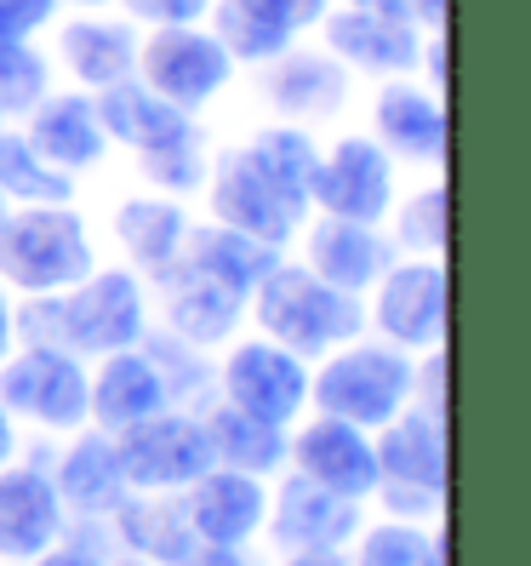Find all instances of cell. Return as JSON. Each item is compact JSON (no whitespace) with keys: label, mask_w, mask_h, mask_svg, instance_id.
<instances>
[{"label":"cell","mask_w":531,"mask_h":566,"mask_svg":"<svg viewBox=\"0 0 531 566\" xmlns=\"http://www.w3.org/2000/svg\"><path fill=\"white\" fill-rule=\"evenodd\" d=\"M149 326V297L144 275L131 270H92L70 292H29L12 310V338L70 349L81 360L131 349Z\"/></svg>","instance_id":"1"},{"label":"cell","mask_w":531,"mask_h":566,"mask_svg":"<svg viewBox=\"0 0 531 566\" xmlns=\"http://www.w3.org/2000/svg\"><path fill=\"white\" fill-rule=\"evenodd\" d=\"M246 310L257 315L263 338H275L280 349L304 355V360H320L367 332V304L354 292L326 286L309 263H286V258L252 286Z\"/></svg>","instance_id":"2"},{"label":"cell","mask_w":531,"mask_h":566,"mask_svg":"<svg viewBox=\"0 0 531 566\" xmlns=\"http://www.w3.org/2000/svg\"><path fill=\"white\" fill-rule=\"evenodd\" d=\"M412 384H417V360L406 349L354 338L320 355V366L309 373V407L378 436L394 412L412 407Z\"/></svg>","instance_id":"3"},{"label":"cell","mask_w":531,"mask_h":566,"mask_svg":"<svg viewBox=\"0 0 531 566\" xmlns=\"http://www.w3.org/2000/svg\"><path fill=\"white\" fill-rule=\"evenodd\" d=\"M97 270V252L86 235V218L57 207H12L0 223V286L12 292H70Z\"/></svg>","instance_id":"4"},{"label":"cell","mask_w":531,"mask_h":566,"mask_svg":"<svg viewBox=\"0 0 531 566\" xmlns=\"http://www.w3.org/2000/svg\"><path fill=\"white\" fill-rule=\"evenodd\" d=\"M0 407L12 418L52 429V436H75L92 423V395H86V360L70 349L23 344L0 360Z\"/></svg>","instance_id":"5"},{"label":"cell","mask_w":531,"mask_h":566,"mask_svg":"<svg viewBox=\"0 0 531 566\" xmlns=\"http://www.w3.org/2000/svg\"><path fill=\"white\" fill-rule=\"evenodd\" d=\"M115 458L131 492H183L212 470V436L201 412L166 407L115 436Z\"/></svg>","instance_id":"6"},{"label":"cell","mask_w":531,"mask_h":566,"mask_svg":"<svg viewBox=\"0 0 531 566\" xmlns=\"http://www.w3.org/2000/svg\"><path fill=\"white\" fill-rule=\"evenodd\" d=\"M138 81L166 104H178L183 115H194L235 81V57L201 23H166L149 41H138Z\"/></svg>","instance_id":"7"},{"label":"cell","mask_w":531,"mask_h":566,"mask_svg":"<svg viewBox=\"0 0 531 566\" xmlns=\"http://www.w3.org/2000/svg\"><path fill=\"white\" fill-rule=\"evenodd\" d=\"M217 395L275 429H291L309 407V360L280 349L275 338H246L223 355L217 366Z\"/></svg>","instance_id":"8"},{"label":"cell","mask_w":531,"mask_h":566,"mask_svg":"<svg viewBox=\"0 0 531 566\" xmlns=\"http://www.w3.org/2000/svg\"><path fill=\"white\" fill-rule=\"evenodd\" d=\"M367 326L383 332V344L394 349H440L446 344V263L440 258H412L389 263L372 286Z\"/></svg>","instance_id":"9"},{"label":"cell","mask_w":531,"mask_h":566,"mask_svg":"<svg viewBox=\"0 0 531 566\" xmlns=\"http://www.w3.org/2000/svg\"><path fill=\"white\" fill-rule=\"evenodd\" d=\"M309 201L326 218L383 223L394 212V160H389V149L378 138H338L331 149H320Z\"/></svg>","instance_id":"10"},{"label":"cell","mask_w":531,"mask_h":566,"mask_svg":"<svg viewBox=\"0 0 531 566\" xmlns=\"http://www.w3.org/2000/svg\"><path fill=\"white\" fill-rule=\"evenodd\" d=\"M206 201H212V223H229L241 235H257L269 247H286L297 229H304V212H297L286 195L257 172V160L241 149H223L212 166H206Z\"/></svg>","instance_id":"11"},{"label":"cell","mask_w":531,"mask_h":566,"mask_svg":"<svg viewBox=\"0 0 531 566\" xmlns=\"http://www.w3.org/2000/svg\"><path fill=\"white\" fill-rule=\"evenodd\" d=\"M286 458L297 463V475H309L315 486L338 497H354V504H367L378 492V447L367 429H354L343 418L315 412L297 436H286Z\"/></svg>","instance_id":"12"},{"label":"cell","mask_w":531,"mask_h":566,"mask_svg":"<svg viewBox=\"0 0 531 566\" xmlns=\"http://www.w3.org/2000/svg\"><path fill=\"white\" fill-rule=\"evenodd\" d=\"M360 526H367V521H360V504H354V497L326 492V486H315L309 475L280 481V492L269 497V521H263V532H269V538H275L286 555L349 549Z\"/></svg>","instance_id":"13"},{"label":"cell","mask_w":531,"mask_h":566,"mask_svg":"<svg viewBox=\"0 0 531 566\" xmlns=\"http://www.w3.org/2000/svg\"><path fill=\"white\" fill-rule=\"evenodd\" d=\"M183 515H189V532L194 544H223V549H246L263 521H269V486L257 475H241V470H212L183 486Z\"/></svg>","instance_id":"14"},{"label":"cell","mask_w":531,"mask_h":566,"mask_svg":"<svg viewBox=\"0 0 531 566\" xmlns=\"http://www.w3.org/2000/svg\"><path fill=\"white\" fill-rule=\"evenodd\" d=\"M63 526H70V510H63L52 475L18 458L0 463V560H35L63 538Z\"/></svg>","instance_id":"15"},{"label":"cell","mask_w":531,"mask_h":566,"mask_svg":"<svg viewBox=\"0 0 531 566\" xmlns=\"http://www.w3.org/2000/svg\"><path fill=\"white\" fill-rule=\"evenodd\" d=\"M263 97L269 109L291 126H315V120H331L343 115L349 104V70L331 52H309V46H286L280 57L263 63Z\"/></svg>","instance_id":"16"},{"label":"cell","mask_w":531,"mask_h":566,"mask_svg":"<svg viewBox=\"0 0 531 566\" xmlns=\"http://www.w3.org/2000/svg\"><path fill=\"white\" fill-rule=\"evenodd\" d=\"M326 29V52L343 63L349 75H378V81H394V75H412L417 57H423V29L417 23H394V18H372V12H326L320 18Z\"/></svg>","instance_id":"17"},{"label":"cell","mask_w":531,"mask_h":566,"mask_svg":"<svg viewBox=\"0 0 531 566\" xmlns=\"http://www.w3.org/2000/svg\"><path fill=\"white\" fill-rule=\"evenodd\" d=\"M304 263L338 292L367 297L378 286V275L394 263V241L378 223H349V218H315L304 235Z\"/></svg>","instance_id":"18"},{"label":"cell","mask_w":531,"mask_h":566,"mask_svg":"<svg viewBox=\"0 0 531 566\" xmlns=\"http://www.w3.org/2000/svg\"><path fill=\"white\" fill-rule=\"evenodd\" d=\"M86 395H92V429H104V436H120V429H131V423H144V418L172 407L166 378L155 373V360L144 355V344L97 355V373H86Z\"/></svg>","instance_id":"19"},{"label":"cell","mask_w":531,"mask_h":566,"mask_svg":"<svg viewBox=\"0 0 531 566\" xmlns=\"http://www.w3.org/2000/svg\"><path fill=\"white\" fill-rule=\"evenodd\" d=\"M160 292H166V332L183 338V344H194V349L229 344L241 332V321H246V292L223 286V281H212L201 270H189V263H178V270L160 281Z\"/></svg>","instance_id":"20"},{"label":"cell","mask_w":531,"mask_h":566,"mask_svg":"<svg viewBox=\"0 0 531 566\" xmlns=\"http://www.w3.org/2000/svg\"><path fill=\"white\" fill-rule=\"evenodd\" d=\"M23 138L70 178L92 172V166L109 155V132H104V120H97L92 92H46L41 104L29 109Z\"/></svg>","instance_id":"21"},{"label":"cell","mask_w":531,"mask_h":566,"mask_svg":"<svg viewBox=\"0 0 531 566\" xmlns=\"http://www.w3.org/2000/svg\"><path fill=\"white\" fill-rule=\"evenodd\" d=\"M372 138L389 149V160H446V104L435 92L412 86L406 75L383 81L372 104Z\"/></svg>","instance_id":"22"},{"label":"cell","mask_w":531,"mask_h":566,"mask_svg":"<svg viewBox=\"0 0 531 566\" xmlns=\"http://www.w3.org/2000/svg\"><path fill=\"white\" fill-rule=\"evenodd\" d=\"M52 486L63 497V510H75L81 521H109L120 504H126V470L115 458V436H104V429H75L70 452L57 458L52 470Z\"/></svg>","instance_id":"23"},{"label":"cell","mask_w":531,"mask_h":566,"mask_svg":"<svg viewBox=\"0 0 531 566\" xmlns=\"http://www.w3.org/2000/svg\"><path fill=\"white\" fill-rule=\"evenodd\" d=\"M378 481H406L446 497V412L406 407L378 429Z\"/></svg>","instance_id":"24"},{"label":"cell","mask_w":531,"mask_h":566,"mask_svg":"<svg viewBox=\"0 0 531 566\" xmlns=\"http://www.w3.org/2000/svg\"><path fill=\"white\" fill-rule=\"evenodd\" d=\"M183 235H189V212L172 195H131L115 207V241L131 258V275H149L155 286L183 263Z\"/></svg>","instance_id":"25"},{"label":"cell","mask_w":531,"mask_h":566,"mask_svg":"<svg viewBox=\"0 0 531 566\" xmlns=\"http://www.w3.org/2000/svg\"><path fill=\"white\" fill-rule=\"evenodd\" d=\"M57 57L75 86L104 92L126 75H138V29L120 18H75L57 29Z\"/></svg>","instance_id":"26"},{"label":"cell","mask_w":531,"mask_h":566,"mask_svg":"<svg viewBox=\"0 0 531 566\" xmlns=\"http://www.w3.org/2000/svg\"><path fill=\"white\" fill-rule=\"evenodd\" d=\"M92 104H97V120H104L109 138L126 144V149H138V155L194 126V115H183L178 104L155 97L138 75H126V81H115V86H104V92H92Z\"/></svg>","instance_id":"27"},{"label":"cell","mask_w":531,"mask_h":566,"mask_svg":"<svg viewBox=\"0 0 531 566\" xmlns=\"http://www.w3.org/2000/svg\"><path fill=\"white\" fill-rule=\"evenodd\" d=\"M109 521L120 532V544L138 560L178 566L194 549V532H189V515H183V492H126V504Z\"/></svg>","instance_id":"28"},{"label":"cell","mask_w":531,"mask_h":566,"mask_svg":"<svg viewBox=\"0 0 531 566\" xmlns=\"http://www.w3.org/2000/svg\"><path fill=\"white\" fill-rule=\"evenodd\" d=\"M183 263L252 297V286L280 263V247L257 241V235H241V229H229V223H189V235H183Z\"/></svg>","instance_id":"29"},{"label":"cell","mask_w":531,"mask_h":566,"mask_svg":"<svg viewBox=\"0 0 531 566\" xmlns=\"http://www.w3.org/2000/svg\"><path fill=\"white\" fill-rule=\"evenodd\" d=\"M206 436H212V463H223V470H241V475L269 481L280 463H286V429L263 423V418L229 407V401H217L206 412Z\"/></svg>","instance_id":"30"},{"label":"cell","mask_w":531,"mask_h":566,"mask_svg":"<svg viewBox=\"0 0 531 566\" xmlns=\"http://www.w3.org/2000/svg\"><path fill=\"white\" fill-rule=\"evenodd\" d=\"M246 155L257 160V172L269 178L286 201L297 207V212H315V166H320V144L309 138V126H291V120H280V126H263L257 138L246 144Z\"/></svg>","instance_id":"31"},{"label":"cell","mask_w":531,"mask_h":566,"mask_svg":"<svg viewBox=\"0 0 531 566\" xmlns=\"http://www.w3.org/2000/svg\"><path fill=\"white\" fill-rule=\"evenodd\" d=\"M0 195L12 207H57L75 201V178L57 172L18 126H0Z\"/></svg>","instance_id":"32"},{"label":"cell","mask_w":531,"mask_h":566,"mask_svg":"<svg viewBox=\"0 0 531 566\" xmlns=\"http://www.w3.org/2000/svg\"><path fill=\"white\" fill-rule=\"evenodd\" d=\"M212 41L235 57V63H252V70H263L269 57H280L297 35L291 29H280L263 7H252V0H212Z\"/></svg>","instance_id":"33"},{"label":"cell","mask_w":531,"mask_h":566,"mask_svg":"<svg viewBox=\"0 0 531 566\" xmlns=\"http://www.w3.org/2000/svg\"><path fill=\"white\" fill-rule=\"evenodd\" d=\"M354 566H446V532L428 521H378L354 532Z\"/></svg>","instance_id":"34"},{"label":"cell","mask_w":531,"mask_h":566,"mask_svg":"<svg viewBox=\"0 0 531 566\" xmlns=\"http://www.w3.org/2000/svg\"><path fill=\"white\" fill-rule=\"evenodd\" d=\"M206 166H212V155H206L201 126H189V132H178V138H166V144L138 155V172L155 184V195H172V201L206 189Z\"/></svg>","instance_id":"35"},{"label":"cell","mask_w":531,"mask_h":566,"mask_svg":"<svg viewBox=\"0 0 531 566\" xmlns=\"http://www.w3.org/2000/svg\"><path fill=\"white\" fill-rule=\"evenodd\" d=\"M144 355L155 360V373L166 378V395H172V407L178 401H194V395H206L212 389V366H206V349H194V344H183V338H172V332H149L144 326Z\"/></svg>","instance_id":"36"},{"label":"cell","mask_w":531,"mask_h":566,"mask_svg":"<svg viewBox=\"0 0 531 566\" xmlns=\"http://www.w3.org/2000/svg\"><path fill=\"white\" fill-rule=\"evenodd\" d=\"M52 92V63L29 41H0V115H29Z\"/></svg>","instance_id":"37"},{"label":"cell","mask_w":531,"mask_h":566,"mask_svg":"<svg viewBox=\"0 0 531 566\" xmlns=\"http://www.w3.org/2000/svg\"><path fill=\"white\" fill-rule=\"evenodd\" d=\"M389 241L401 252H412V258H446V184L417 189L412 201L394 212V235Z\"/></svg>","instance_id":"38"},{"label":"cell","mask_w":531,"mask_h":566,"mask_svg":"<svg viewBox=\"0 0 531 566\" xmlns=\"http://www.w3.org/2000/svg\"><path fill=\"white\" fill-rule=\"evenodd\" d=\"M378 504L389 521H435L446 497L440 492H423V486H406V481H378Z\"/></svg>","instance_id":"39"},{"label":"cell","mask_w":531,"mask_h":566,"mask_svg":"<svg viewBox=\"0 0 531 566\" xmlns=\"http://www.w3.org/2000/svg\"><path fill=\"white\" fill-rule=\"evenodd\" d=\"M63 0H0V41H35Z\"/></svg>","instance_id":"40"},{"label":"cell","mask_w":531,"mask_h":566,"mask_svg":"<svg viewBox=\"0 0 531 566\" xmlns=\"http://www.w3.org/2000/svg\"><path fill=\"white\" fill-rule=\"evenodd\" d=\"M120 7L149 29H166V23H201L212 12V0H120Z\"/></svg>","instance_id":"41"},{"label":"cell","mask_w":531,"mask_h":566,"mask_svg":"<svg viewBox=\"0 0 531 566\" xmlns=\"http://www.w3.org/2000/svg\"><path fill=\"white\" fill-rule=\"evenodd\" d=\"M252 7H263L280 29H291V35H304V29H320V18L331 12V0H252Z\"/></svg>","instance_id":"42"},{"label":"cell","mask_w":531,"mask_h":566,"mask_svg":"<svg viewBox=\"0 0 531 566\" xmlns=\"http://www.w3.org/2000/svg\"><path fill=\"white\" fill-rule=\"evenodd\" d=\"M23 566H104V555H97V544H70V538H57L52 549H41L35 560H23Z\"/></svg>","instance_id":"43"},{"label":"cell","mask_w":531,"mask_h":566,"mask_svg":"<svg viewBox=\"0 0 531 566\" xmlns=\"http://www.w3.org/2000/svg\"><path fill=\"white\" fill-rule=\"evenodd\" d=\"M178 566H252L246 549H223V544H194Z\"/></svg>","instance_id":"44"},{"label":"cell","mask_w":531,"mask_h":566,"mask_svg":"<svg viewBox=\"0 0 531 566\" xmlns=\"http://www.w3.org/2000/svg\"><path fill=\"white\" fill-rule=\"evenodd\" d=\"M354 12H372V18H394V23H417L412 0H349Z\"/></svg>","instance_id":"45"},{"label":"cell","mask_w":531,"mask_h":566,"mask_svg":"<svg viewBox=\"0 0 531 566\" xmlns=\"http://www.w3.org/2000/svg\"><path fill=\"white\" fill-rule=\"evenodd\" d=\"M412 12H417V29H428V35L446 29V0H412Z\"/></svg>","instance_id":"46"},{"label":"cell","mask_w":531,"mask_h":566,"mask_svg":"<svg viewBox=\"0 0 531 566\" xmlns=\"http://www.w3.org/2000/svg\"><path fill=\"white\" fill-rule=\"evenodd\" d=\"M18 458V418L0 407V463H12Z\"/></svg>","instance_id":"47"},{"label":"cell","mask_w":531,"mask_h":566,"mask_svg":"<svg viewBox=\"0 0 531 566\" xmlns=\"http://www.w3.org/2000/svg\"><path fill=\"white\" fill-rule=\"evenodd\" d=\"M286 566H349L343 549H309V555H286Z\"/></svg>","instance_id":"48"},{"label":"cell","mask_w":531,"mask_h":566,"mask_svg":"<svg viewBox=\"0 0 531 566\" xmlns=\"http://www.w3.org/2000/svg\"><path fill=\"white\" fill-rule=\"evenodd\" d=\"M12 344H18L12 338V304H7V292H0V360L12 355Z\"/></svg>","instance_id":"49"},{"label":"cell","mask_w":531,"mask_h":566,"mask_svg":"<svg viewBox=\"0 0 531 566\" xmlns=\"http://www.w3.org/2000/svg\"><path fill=\"white\" fill-rule=\"evenodd\" d=\"M115 566H155V560H138V555H120Z\"/></svg>","instance_id":"50"},{"label":"cell","mask_w":531,"mask_h":566,"mask_svg":"<svg viewBox=\"0 0 531 566\" xmlns=\"http://www.w3.org/2000/svg\"><path fill=\"white\" fill-rule=\"evenodd\" d=\"M70 7H109V0H70Z\"/></svg>","instance_id":"51"},{"label":"cell","mask_w":531,"mask_h":566,"mask_svg":"<svg viewBox=\"0 0 531 566\" xmlns=\"http://www.w3.org/2000/svg\"><path fill=\"white\" fill-rule=\"evenodd\" d=\"M7 212H12V201H7V195H0V223H7Z\"/></svg>","instance_id":"52"},{"label":"cell","mask_w":531,"mask_h":566,"mask_svg":"<svg viewBox=\"0 0 531 566\" xmlns=\"http://www.w3.org/2000/svg\"><path fill=\"white\" fill-rule=\"evenodd\" d=\"M0 120H7V115H0Z\"/></svg>","instance_id":"53"}]
</instances>
